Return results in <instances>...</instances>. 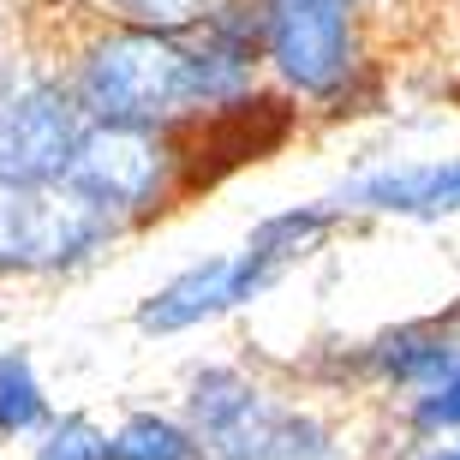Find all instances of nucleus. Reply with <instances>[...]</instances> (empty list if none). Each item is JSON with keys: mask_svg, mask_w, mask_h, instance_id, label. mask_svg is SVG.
Wrapping results in <instances>:
<instances>
[{"mask_svg": "<svg viewBox=\"0 0 460 460\" xmlns=\"http://www.w3.org/2000/svg\"><path fill=\"white\" fill-rule=\"evenodd\" d=\"M263 84L317 119L376 114L383 66L365 42V13L341 0H263Z\"/></svg>", "mask_w": 460, "mask_h": 460, "instance_id": "1", "label": "nucleus"}, {"mask_svg": "<svg viewBox=\"0 0 460 460\" xmlns=\"http://www.w3.org/2000/svg\"><path fill=\"white\" fill-rule=\"evenodd\" d=\"M186 430L198 460H341L335 430L299 401L252 376L245 365H191L186 376Z\"/></svg>", "mask_w": 460, "mask_h": 460, "instance_id": "2", "label": "nucleus"}, {"mask_svg": "<svg viewBox=\"0 0 460 460\" xmlns=\"http://www.w3.org/2000/svg\"><path fill=\"white\" fill-rule=\"evenodd\" d=\"M66 180L90 204H102L126 234H144L162 216L191 204L180 126H96L90 119Z\"/></svg>", "mask_w": 460, "mask_h": 460, "instance_id": "3", "label": "nucleus"}, {"mask_svg": "<svg viewBox=\"0 0 460 460\" xmlns=\"http://www.w3.org/2000/svg\"><path fill=\"white\" fill-rule=\"evenodd\" d=\"M119 239H132L90 204L72 180L54 186H0V281H54L102 263Z\"/></svg>", "mask_w": 460, "mask_h": 460, "instance_id": "4", "label": "nucleus"}, {"mask_svg": "<svg viewBox=\"0 0 460 460\" xmlns=\"http://www.w3.org/2000/svg\"><path fill=\"white\" fill-rule=\"evenodd\" d=\"M90 132L66 72L31 66L0 96V186H54L72 173V155Z\"/></svg>", "mask_w": 460, "mask_h": 460, "instance_id": "5", "label": "nucleus"}, {"mask_svg": "<svg viewBox=\"0 0 460 460\" xmlns=\"http://www.w3.org/2000/svg\"><path fill=\"white\" fill-rule=\"evenodd\" d=\"M455 365H460V305L437 311V317H407V323H389L376 335H365V341H353L341 376L412 401L430 383H443Z\"/></svg>", "mask_w": 460, "mask_h": 460, "instance_id": "6", "label": "nucleus"}, {"mask_svg": "<svg viewBox=\"0 0 460 460\" xmlns=\"http://www.w3.org/2000/svg\"><path fill=\"white\" fill-rule=\"evenodd\" d=\"M329 204L341 216H401V222H437L460 216V155L448 162H389V168L353 173Z\"/></svg>", "mask_w": 460, "mask_h": 460, "instance_id": "7", "label": "nucleus"}, {"mask_svg": "<svg viewBox=\"0 0 460 460\" xmlns=\"http://www.w3.org/2000/svg\"><path fill=\"white\" fill-rule=\"evenodd\" d=\"M347 216L329 198H317V204H293V209H275V216H263V222L245 234V245L234 252V293H239V311L257 305L263 293L281 281L288 270H299L317 245H323L335 227H341Z\"/></svg>", "mask_w": 460, "mask_h": 460, "instance_id": "8", "label": "nucleus"}, {"mask_svg": "<svg viewBox=\"0 0 460 460\" xmlns=\"http://www.w3.org/2000/svg\"><path fill=\"white\" fill-rule=\"evenodd\" d=\"M239 311V293H234V252H216L204 263H186L180 275H168L155 293H144L132 311L137 335L150 341H168V335H191V329L216 323Z\"/></svg>", "mask_w": 460, "mask_h": 460, "instance_id": "9", "label": "nucleus"}, {"mask_svg": "<svg viewBox=\"0 0 460 460\" xmlns=\"http://www.w3.org/2000/svg\"><path fill=\"white\" fill-rule=\"evenodd\" d=\"M49 419H54V401L31 347H0V443H24Z\"/></svg>", "mask_w": 460, "mask_h": 460, "instance_id": "10", "label": "nucleus"}, {"mask_svg": "<svg viewBox=\"0 0 460 460\" xmlns=\"http://www.w3.org/2000/svg\"><path fill=\"white\" fill-rule=\"evenodd\" d=\"M108 460H198V443L173 412H126L108 430Z\"/></svg>", "mask_w": 460, "mask_h": 460, "instance_id": "11", "label": "nucleus"}, {"mask_svg": "<svg viewBox=\"0 0 460 460\" xmlns=\"http://www.w3.org/2000/svg\"><path fill=\"white\" fill-rule=\"evenodd\" d=\"M31 460H108V430L90 412H60L36 430Z\"/></svg>", "mask_w": 460, "mask_h": 460, "instance_id": "12", "label": "nucleus"}, {"mask_svg": "<svg viewBox=\"0 0 460 460\" xmlns=\"http://www.w3.org/2000/svg\"><path fill=\"white\" fill-rule=\"evenodd\" d=\"M407 430L419 437V443L460 437V365L443 376V383H430L425 394H412V401H407Z\"/></svg>", "mask_w": 460, "mask_h": 460, "instance_id": "13", "label": "nucleus"}, {"mask_svg": "<svg viewBox=\"0 0 460 460\" xmlns=\"http://www.w3.org/2000/svg\"><path fill=\"white\" fill-rule=\"evenodd\" d=\"M209 0H102V18H126V24H150V31H186L204 18Z\"/></svg>", "mask_w": 460, "mask_h": 460, "instance_id": "14", "label": "nucleus"}, {"mask_svg": "<svg viewBox=\"0 0 460 460\" xmlns=\"http://www.w3.org/2000/svg\"><path fill=\"white\" fill-rule=\"evenodd\" d=\"M24 60H18V36H13V18L0 13V96H6V90L18 84V78H24Z\"/></svg>", "mask_w": 460, "mask_h": 460, "instance_id": "15", "label": "nucleus"}, {"mask_svg": "<svg viewBox=\"0 0 460 460\" xmlns=\"http://www.w3.org/2000/svg\"><path fill=\"white\" fill-rule=\"evenodd\" d=\"M419 460H460V437H443V443H425Z\"/></svg>", "mask_w": 460, "mask_h": 460, "instance_id": "16", "label": "nucleus"}, {"mask_svg": "<svg viewBox=\"0 0 460 460\" xmlns=\"http://www.w3.org/2000/svg\"><path fill=\"white\" fill-rule=\"evenodd\" d=\"M341 6H353V13H365V18H371V0H341Z\"/></svg>", "mask_w": 460, "mask_h": 460, "instance_id": "17", "label": "nucleus"}]
</instances>
